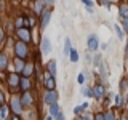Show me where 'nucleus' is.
Listing matches in <instances>:
<instances>
[{"label": "nucleus", "instance_id": "obj_1", "mask_svg": "<svg viewBox=\"0 0 128 120\" xmlns=\"http://www.w3.org/2000/svg\"><path fill=\"white\" fill-rule=\"evenodd\" d=\"M14 53L18 58H26V54H27V48H26V43L24 42H18L16 43V48H14Z\"/></svg>", "mask_w": 128, "mask_h": 120}, {"label": "nucleus", "instance_id": "obj_2", "mask_svg": "<svg viewBox=\"0 0 128 120\" xmlns=\"http://www.w3.org/2000/svg\"><path fill=\"white\" fill-rule=\"evenodd\" d=\"M18 37L21 38L22 42H29V40H30L29 29H24V27H19V29H18Z\"/></svg>", "mask_w": 128, "mask_h": 120}, {"label": "nucleus", "instance_id": "obj_3", "mask_svg": "<svg viewBox=\"0 0 128 120\" xmlns=\"http://www.w3.org/2000/svg\"><path fill=\"white\" fill-rule=\"evenodd\" d=\"M50 51H51L50 38H48V37H43V38H42V53H43V54H48Z\"/></svg>", "mask_w": 128, "mask_h": 120}, {"label": "nucleus", "instance_id": "obj_4", "mask_svg": "<svg viewBox=\"0 0 128 120\" xmlns=\"http://www.w3.org/2000/svg\"><path fill=\"white\" fill-rule=\"evenodd\" d=\"M50 16H51V11L50 10L42 11V29H45V27L48 26V22H50Z\"/></svg>", "mask_w": 128, "mask_h": 120}, {"label": "nucleus", "instance_id": "obj_5", "mask_svg": "<svg viewBox=\"0 0 128 120\" xmlns=\"http://www.w3.org/2000/svg\"><path fill=\"white\" fill-rule=\"evenodd\" d=\"M21 99H18V98H13L11 99V109H13V112L14 114H19L21 112Z\"/></svg>", "mask_w": 128, "mask_h": 120}, {"label": "nucleus", "instance_id": "obj_6", "mask_svg": "<svg viewBox=\"0 0 128 120\" xmlns=\"http://www.w3.org/2000/svg\"><path fill=\"white\" fill-rule=\"evenodd\" d=\"M98 48V37L96 35H90L88 37V50H96Z\"/></svg>", "mask_w": 128, "mask_h": 120}, {"label": "nucleus", "instance_id": "obj_7", "mask_svg": "<svg viewBox=\"0 0 128 120\" xmlns=\"http://www.w3.org/2000/svg\"><path fill=\"white\" fill-rule=\"evenodd\" d=\"M56 98H58V94H56V91H53V90H50V91L45 94V101L50 102V104L56 102Z\"/></svg>", "mask_w": 128, "mask_h": 120}, {"label": "nucleus", "instance_id": "obj_8", "mask_svg": "<svg viewBox=\"0 0 128 120\" xmlns=\"http://www.w3.org/2000/svg\"><path fill=\"white\" fill-rule=\"evenodd\" d=\"M45 86L48 88V90H53V88H54V78H53V75H50V77L45 78Z\"/></svg>", "mask_w": 128, "mask_h": 120}, {"label": "nucleus", "instance_id": "obj_9", "mask_svg": "<svg viewBox=\"0 0 128 120\" xmlns=\"http://www.w3.org/2000/svg\"><path fill=\"white\" fill-rule=\"evenodd\" d=\"M32 70H34V66H32V64H27V66H24V69H22V75L24 77H29L32 74Z\"/></svg>", "mask_w": 128, "mask_h": 120}, {"label": "nucleus", "instance_id": "obj_10", "mask_svg": "<svg viewBox=\"0 0 128 120\" xmlns=\"http://www.w3.org/2000/svg\"><path fill=\"white\" fill-rule=\"evenodd\" d=\"M48 72H50V75H56V62L54 61H50L48 62Z\"/></svg>", "mask_w": 128, "mask_h": 120}, {"label": "nucleus", "instance_id": "obj_11", "mask_svg": "<svg viewBox=\"0 0 128 120\" xmlns=\"http://www.w3.org/2000/svg\"><path fill=\"white\" fill-rule=\"evenodd\" d=\"M18 83H19L18 75H16V74H11V75H10V85H11V88H14Z\"/></svg>", "mask_w": 128, "mask_h": 120}, {"label": "nucleus", "instance_id": "obj_12", "mask_svg": "<svg viewBox=\"0 0 128 120\" xmlns=\"http://www.w3.org/2000/svg\"><path fill=\"white\" fill-rule=\"evenodd\" d=\"M32 102V98H30V94L29 93H24L22 94V99H21V104H24V106H27V104H30Z\"/></svg>", "mask_w": 128, "mask_h": 120}, {"label": "nucleus", "instance_id": "obj_13", "mask_svg": "<svg viewBox=\"0 0 128 120\" xmlns=\"http://www.w3.org/2000/svg\"><path fill=\"white\" fill-rule=\"evenodd\" d=\"M50 114H51V115H54V117L59 114V107H58V104H56V102H53V104L50 106Z\"/></svg>", "mask_w": 128, "mask_h": 120}, {"label": "nucleus", "instance_id": "obj_14", "mask_svg": "<svg viewBox=\"0 0 128 120\" xmlns=\"http://www.w3.org/2000/svg\"><path fill=\"white\" fill-rule=\"evenodd\" d=\"M118 13H120L122 18H128V5H122L120 10H118Z\"/></svg>", "mask_w": 128, "mask_h": 120}, {"label": "nucleus", "instance_id": "obj_15", "mask_svg": "<svg viewBox=\"0 0 128 120\" xmlns=\"http://www.w3.org/2000/svg\"><path fill=\"white\" fill-rule=\"evenodd\" d=\"M67 53H70V40L69 38L64 40V54H67Z\"/></svg>", "mask_w": 128, "mask_h": 120}, {"label": "nucleus", "instance_id": "obj_16", "mask_svg": "<svg viewBox=\"0 0 128 120\" xmlns=\"http://www.w3.org/2000/svg\"><path fill=\"white\" fill-rule=\"evenodd\" d=\"M19 85H21V88H22V90H27V88L30 86V82H29L27 78H22L21 82H19Z\"/></svg>", "mask_w": 128, "mask_h": 120}, {"label": "nucleus", "instance_id": "obj_17", "mask_svg": "<svg viewBox=\"0 0 128 120\" xmlns=\"http://www.w3.org/2000/svg\"><path fill=\"white\" fill-rule=\"evenodd\" d=\"M6 67V56L5 54H0V70Z\"/></svg>", "mask_w": 128, "mask_h": 120}, {"label": "nucleus", "instance_id": "obj_18", "mask_svg": "<svg viewBox=\"0 0 128 120\" xmlns=\"http://www.w3.org/2000/svg\"><path fill=\"white\" fill-rule=\"evenodd\" d=\"M6 114H8V109L5 106L3 107H0V120H5L6 118Z\"/></svg>", "mask_w": 128, "mask_h": 120}, {"label": "nucleus", "instance_id": "obj_19", "mask_svg": "<svg viewBox=\"0 0 128 120\" xmlns=\"http://www.w3.org/2000/svg\"><path fill=\"white\" fill-rule=\"evenodd\" d=\"M94 94L98 96V98H102V94H104V91H102V86L101 85H98L94 88Z\"/></svg>", "mask_w": 128, "mask_h": 120}, {"label": "nucleus", "instance_id": "obj_20", "mask_svg": "<svg viewBox=\"0 0 128 120\" xmlns=\"http://www.w3.org/2000/svg\"><path fill=\"white\" fill-rule=\"evenodd\" d=\"M77 59H78L77 51H75V50H70V61L72 62H77Z\"/></svg>", "mask_w": 128, "mask_h": 120}, {"label": "nucleus", "instance_id": "obj_21", "mask_svg": "<svg viewBox=\"0 0 128 120\" xmlns=\"http://www.w3.org/2000/svg\"><path fill=\"white\" fill-rule=\"evenodd\" d=\"M16 69H18V70H22L24 69V64H22V61H21V58H19V59H16Z\"/></svg>", "mask_w": 128, "mask_h": 120}, {"label": "nucleus", "instance_id": "obj_22", "mask_svg": "<svg viewBox=\"0 0 128 120\" xmlns=\"http://www.w3.org/2000/svg\"><path fill=\"white\" fill-rule=\"evenodd\" d=\"M115 32H117V35H118V38H123V32L122 29H120L118 26H115Z\"/></svg>", "mask_w": 128, "mask_h": 120}, {"label": "nucleus", "instance_id": "obj_23", "mask_svg": "<svg viewBox=\"0 0 128 120\" xmlns=\"http://www.w3.org/2000/svg\"><path fill=\"white\" fill-rule=\"evenodd\" d=\"M115 104H117V106H122V104H123V98H122V96H117V98H115Z\"/></svg>", "mask_w": 128, "mask_h": 120}, {"label": "nucleus", "instance_id": "obj_24", "mask_svg": "<svg viewBox=\"0 0 128 120\" xmlns=\"http://www.w3.org/2000/svg\"><path fill=\"white\" fill-rule=\"evenodd\" d=\"M104 120H115L114 115L110 114V112H107V114H104Z\"/></svg>", "mask_w": 128, "mask_h": 120}, {"label": "nucleus", "instance_id": "obj_25", "mask_svg": "<svg viewBox=\"0 0 128 120\" xmlns=\"http://www.w3.org/2000/svg\"><path fill=\"white\" fill-rule=\"evenodd\" d=\"M35 11H37V13H42V8H40V0L35 3Z\"/></svg>", "mask_w": 128, "mask_h": 120}, {"label": "nucleus", "instance_id": "obj_26", "mask_svg": "<svg viewBox=\"0 0 128 120\" xmlns=\"http://www.w3.org/2000/svg\"><path fill=\"white\" fill-rule=\"evenodd\" d=\"M123 27H125V30L128 32V18H123Z\"/></svg>", "mask_w": 128, "mask_h": 120}, {"label": "nucleus", "instance_id": "obj_27", "mask_svg": "<svg viewBox=\"0 0 128 120\" xmlns=\"http://www.w3.org/2000/svg\"><path fill=\"white\" fill-rule=\"evenodd\" d=\"M22 21H24V19H22V18H19V19H16V26H18V27H21V26H22Z\"/></svg>", "mask_w": 128, "mask_h": 120}, {"label": "nucleus", "instance_id": "obj_28", "mask_svg": "<svg viewBox=\"0 0 128 120\" xmlns=\"http://www.w3.org/2000/svg\"><path fill=\"white\" fill-rule=\"evenodd\" d=\"M83 80H85V78H83V75H82V74H80V75H78V77H77V82L80 83V85H82V83H83Z\"/></svg>", "mask_w": 128, "mask_h": 120}, {"label": "nucleus", "instance_id": "obj_29", "mask_svg": "<svg viewBox=\"0 0 128 120\" xmlns=\"http://www.w3.org/2000/svg\"><path fill=\"white\" fill-rule=\"evenodd\" d=\"M82 109H83V106H77V107L74 109V114H78V112L82 110Z\"/></svg>", "mask_w": 128, "mask_h": 120}, {"label": "nucleus", "instance_id": "obj_30", "mask_svg": "<svg viewBox=\"0 0 128 120\" xmlns=\"http://www.w3.org/2000/svg\"><path fill=\"white\" fill-rule=\"evenodd\" d=\"M96 120H104V115L102 114H98V115H96Z\"/></svg>", "mask_w": 128, "mask_h": 120}, {"label": "nucleus", "instance_id": "obj_31", "mask_svg": "<svg viewBox=\"0 0 128 120\" xmlns=\"http://www.w3.org/2000/svg\"><path fill=\"white\" fill-rule=\"evenodd\" d=\"M54 120H64V117H62L61 114H58V115H56V118H54Z\"/></svg>", "mask_w": 128, "mask_h": 120}, {"label": "nucleus", "instance_id": "obj_32", "mask_svg": "<svg viewBox=\"0 0 128 120\" xmlns=\"http://www.w3.org/2000/svg\"><path fill=\"white\" fill-rule=\"evenodd\" d=\"M83 93H85L86 96H91V91L90 90H83Z\"/></svg>", "mask_w": 128, "mask_h": 120}, {"label": "nucleus", "instance_id": "obj_33", "mask_svg": "<svg viewBox=\"0 0 128 120\" xmlns=\"http://www.w3.org/2000/svg\"><path fill=\"white\" fill-rule=\"evenodd\" d=\"M2 40H3V30L0 29V42H2Z\"/></svg>", "mask_w": 128, "mask_h": 120}, {"label": "nucleus", "instance_id": "obj_34", "mask_svg": "<svg viewBox=\"0 0 128 120\" xmlns=\"http://www.w3.org/2000/svg\"><path fill=\"white\" fill-rule=\"evenodd\" d=\"M42 2H45V3H51V2H54V0H42Z\"/></svg>", "mask_w": 128, "mask_h": 120}, {"label": "nucleus", "instance_id": "obj_35", "mask_svg": "<svg viewBox=\"0 0 128 120\" xmlns=\"http://www.w3.org/2000/svg\"><path fill=\"white\" fill-rule=\"evenodd\" d=\"M78 120H90L88 117H82V118H78Z\"/></svg>", "mask_w": 128, "mask_h": 120}, {"label": "nucleus", "instance_id": "obj_36", "mask_svg": "<svg viewBox=\"0 0 128 120\" xmlns=\"http://www.w3.org/2000/svg\"><path fill=\"white\" fill-rule=\"evenodd\" d=\"M13 120H19V117H16V115H14V118Z\"/></svg>", "mask_w": 128, "mask_h": 120}, {"label": "nucleus", "instance_id": "obj_37", "mask_svg": "<svg viewBox=\"0 0 128 120\" xmlns=\"http://www.w3.org/2000/svg\"><path fill=\"white\" fill-rule=\"evenodd\" d=\"M2 99H3V96H2V93H0V101H2Z\"/></svg>", "mask_w": 128, "mask_h": 120}, {"label": "nucleus", "instance_id": "obj_38", "mask_svg": "<svg viewBox=\"0 0 128 120\" xmlns=\"http://www.w3.org/2000/svg\"><path fill=\"white\" fill-rule=\"evenodd\" d=\"M126 51H128V40H126Z\"/></svg>", "mask_w": 128, "mask_h": 120}]
</instances>
